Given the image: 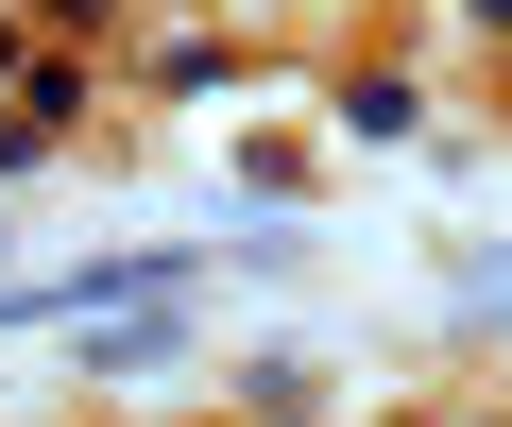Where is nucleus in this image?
Here are the masks:
<instances>
[{
  "label": "nucleus",
  "mask_w": 512,
  "mask_h": 427,
  "mask_svg": "<svg viewBox=\"0 0 512 427\" xmlns=\"http://www.w3.org/2000/svg\"><path fill=\"white\" fill-rule=\"evenodd\" d=\"M69 120H86V69H35V86H18V120H0V171H52V154H69Z\"/></svg>",
  "instance_id": "nucleus-1"
},
{
  "label": "nucleus",
  "mask_w": 512,
  "mask_h": 427,
  "mask_svg": "<svg viewBox=\"0 0 512 427\" xmlns=\"http://www.w3.org/2000/svg\"><path fill=\"white\" fill-rule=\"evenodd\" d=\"M342 137H410V69H359L342 86Z\"/></svg>",
  "instance_id": "nucleus-2"
},
{
  "label": "nucleus",
  "mask_w": 512,
  "mask_h": 427,
  "mask_svg": "<svg viewBox=\"0 0 512 427\" xmlns=\"http://www.w3.org/2000/svg\"><path fill=\"white\" fill-rule=\"evenodd\" d=\"M35 18H52V35H103V0H35Z\"/></svg>",
  "instance_id": "nucleus-3"
},
{
  "label": "nucleus",
  "mask_w": 512,
  "mask_h": 427,
  "mask_svg": "<svg viewBox=\"0 0 512 427\" xmlns=\"http://www.w3.org/2000/svg\"><path fill=\"white\" fill-rule=\"evenodd\" d=\"M461 18H478V35H512V0H461Z\"/></svg>",
  "instance_id": "nucleus-4"
}]
</instances>
